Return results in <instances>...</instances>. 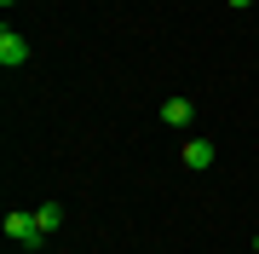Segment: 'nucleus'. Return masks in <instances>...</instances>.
<instances>
[{
  "instance_id": "nucleus-5",
  "label": "nucleus",
  "mask_w": 259,
  "mask_h": 254,
  "mask_svg": "<svg viewBox=\"0 0 259 254\" xmlns=\"http://www.w3.org/2000/svg\"><path fill=\"white\" fill-rule=\"evenodd\" d=\"M35 220H40V231L52 237L58 226H64V208H58V202H40V208H35Z\"/></svg>"
},
{
  "instance_id": "nucleus-3",
  "label": "nucleus",
  "mask_w": 259,
  "mask_h": 254,
  "mask_svg": "<svg viewBox=\"0 0 259 254\" xmlns=\"http://www.w3.org/2000/svg\"><path fill=\"white\" fill-rule=\"evenodd\" d=\"M161 122H167V127H190V122H196V104H190V98H167V104H161Z\"/></svg>"
},
{
  "instance_id": "nucleus-4",
  "label": "nucleus",
  "mask_w": 259,
  "mask_h": 254,
  "mask_svg": "<svg viewBox=\"0 0 259 254\" xmlns=\"http://www.w3.org/2000/svg\"><path fill=\"white\" fill-rule=\"evenodd\" d=\"M185 168H196V173L213 168V144H207V139H190V144H185Z\"/></svg>"
},
{
  "instance_id": "nucleus-8",
  "label": "nucleus",
  "mask_w": 259,
  "mask_h": 254,
  "mask_svg": "<svg viewBox=\"0 0 259 254\" xmlns=\"http://www.w3.org/2000/svg\"><path fill=\"white\" fill-rule=\"evenodd\" d=\"M253 254H259V237H253Z\"/></svg>"
},
{
  "instance_id": "nucleus-6",
  "label": "nucleus",
  "mask_w": 259,
  "mask_h": 254,
  "mask_svg": "<svg viewBox=\"0 0 259 254\" xmlns=\"http://www.w3.org/2000/svg\"><path fill=\"white\" fill-rule=\"evenodd\" d=\"M225 6H236V12H248V6H253V0H225Z\"/></svg>"
},
{
  "instance_id": "nucleus-1",
  "label": "nucleus",
  "mask_w": 259,
  "mask_h": 254,
  "mask_svg": "<svg viewBox=\"0 0 259 254\" xmlns=\"http://www.w3.org/2000/svg\"><path fill=\"white\" fill-rule=\"evenodd\" d=\"M6 237H12V243H23V248H40V243H47V231H40L35 214H6Z\"/></svg>"
},
{
  "instance_id": "nucleus-2",
  "label": "nucleus",
  "mask_w": 259,
  "mask_h": 254,
  "mask_svg": "<svg viewBox=\"0 0 259 254\" xmlns=\"http://www.w3.org/2000/svg\"><path fill=\"white\" fill-rule=\"evenodd\" d=\"M0 64H6V69L29 64V41H23V35H12V29H0Z\"/></svg>"
},
{
  "instance_id": "nucleus-7",
  "label": "nucleus",
  "mask_w": 259,
  "mask_h": 254,
  "mask_svg": "<svg viewBox=\"0 0 259 254\" xmlns=\"http://www.w3.org/2000/svg\"><path fill=\"white\" fill-rule=\"evenodd\" d=\"M0 6H18V0H0Z\"/></svg>"
}]
</instances>
